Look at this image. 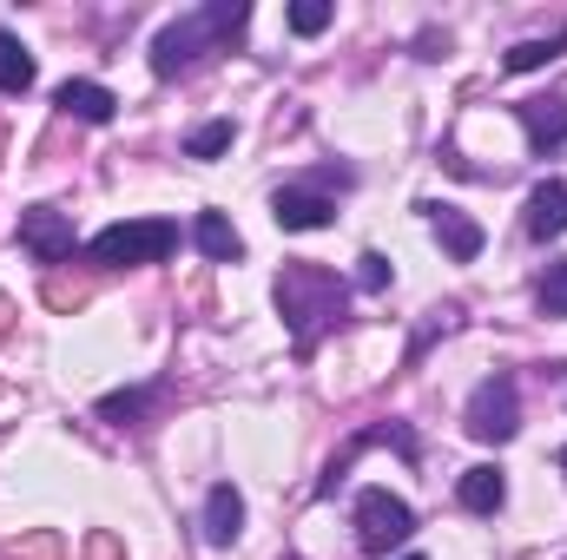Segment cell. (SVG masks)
Segmentation results:
<instances>
[{
    "label": "cell",
    "mask_w": 567,
    "mask_h": 560,
    "mask_svg": "<svg viewBox=\"0 0 567 560\" xmlns=\"http://www.w3.org/2000/svg\"><path fill=\"white\" fill-rule=\"evenodd\" d=\"M245 13L251 7H238V0H218V7H198V13H185V20H172L158 40H152V73H185L192 60H205L218 40H231L238 27H245Z\"/></svg>",
    "instance_id": "cell-1"
},
{
    "label": "cell",
    "mask_w": 567,
    "mask_h": 560,
    "mask_svg": "<svg viewBox=\"0 0 567 560\" xmlns=\"http://www.w3.org/2000/svg\"><path fill=\"white\" fill-rule=\"evenodd\" d=\"M278 310H284V323L297 330V350H310L317 330H330L343 317V283L323 265H290L278 278Z\"/></svg>",
    "instance_id": "cell-2"
},
{
    "label": "cell",
    "mask_w": 567,
    "mask_h": 560,
    "mask_svg": "<svg viewBox=\"0 0 567 560\" xmlns=\"http://www.w3.org/2000/svg\"><path fill=\"white\" fill-rule=\"evenodd\" d=\"M178 251V225L172 218H133V225H106L86 258L106 265V271H126V265H165Z\"/></svg>",
    "instance_id": "cell-3"
},
{
    "label": "cell",
    "mask_w": 567,
    "mask_h": 560,
    "mask_svg": "<svg viewBox=\"0 0 567 560\" xmlns=\"http://www.w3.org/2000/svg\"><path fill=\"white\" fill-rule=\"evenodd\" d=\"M410 535H416V515H410L403 495H390V488H363L357 495V548L363 554H390Z\"/></svg>",
    "instance_id": "cell-4"
},
{
    "label": "cell",
    "mask_w": 567,
    "mask_h": 560,
    "mask_svg": "<svg viewBox=\"0 0 567 560\" xmlns=\"http://www.w3.org/2000/svg\"><path fill=\"white\" fill-rule=\"evenodd\" d=\"M515 428H522V390H515V376H488L468 396V435L475 442H508Z\"/></svg>",
    "instance_id": "cell-5"
},
{
    "label": "cell",
    "mask_w": 567,
    "mask_h": 560,
    "mask_svg": "<svg viewBox=\"0 0 567 560\" xmlns=\"http://www.w3.org/2000/svg\"><path fill=\"white\" fill-rule=\"evenodd\" d=\"M20 245H27L40 265H60V258H73V218L53 211V205H27V211H20Z\"/></svg>",
    "instance_id": "cell-6"
},
{
    "label": "cell",
    "mask_w": 567,
    "mask_h": 560,
    "mask_svg": "<svg viewBox=\"0 0 567 560\" xmlns=\"http://www.w3.org/2000/svg\"><path fill=\"white\" fill-rule=\"evenodd\" d=\"M271 218H278L284 231H323V225L337 218V205H330L323 191H303V185H284L278 198H271Z\"/></svg>",
    "instance_id": "cell-7"
},
{
    "label": "cell",
    "mask_w": 567,
    "mask_h": 560,
    "mask_svg": "<svg viewBox=\"0 0 567 560\" xmlns=\"http://www.w3.org/2000/svg\"><path fill=\"white\" fill-rule=\"evenodd\" d=\"M429 225H435V238H442V251L455 258V265H475L482 258V225L475 218H462L455 205H423Z\"/></svg>",
    "instance_id": "cell-8"
},
{
    "label": "cell",
    "mask_w": 567,
    "mask_h": 560,
    "mask_svg": "<svg viewBox=\"0 0 567 560\" xmlns=\"http://www.w3.org/2000/svg\"><path fill=\"white\" fill-rule=\"evenodd\" d=\"M53 106H60L66 120H86V126H106V120L120 113V100H113L100 80H66V86L53 93Z\"/></svg>",
    "instance_id": "cell-9"
},
{
    "label": "cell",
    "mask_w": 567,
    "mask_h": 560,
    "mask_svg": "<svg viewBox=\"0 0 567 560\" xmlns=\"http://www.w3.org/2000/svg\"><path fill=\"white\" fill-rule=\"evenodd\" d=\"M245 535V495L231 488V481H218L212 495H205V541L212 548H231Z\"/></svg>",
    "instance_id": "cell-10"
},
{
    "label": "cell",
    "mask_w": 567,
    "mask_h": 560,
    "mask_svg": "<svg viewBox=\"0 0 567 560\" xmlns=\"http://www.w3.org/2000/svg\"><path fill=\"white\" fill-rule=\"evenodd\" d=\"M522 225H528V238H535V245L561 238V231H567V185H561V178H548V185H535V191H528V218H522Z\"/></svg>",
    "instance_id": "cell-11"
},
{
    "label": "cell",
    "mask_w": 567,
    "mask_h": 560,
    "mask_svg": "<svg viewBox=\"0 0 567 560\" xmlns=\"http://www.w3.org/2000/svg\"><path fill=\"white\" fill-rule=\"evenodd\" d=\"M192 245H198L212 265H238V258H245V238H238V225H231L225 211H198V225H192Z\"/></svg>",
    "instance_id": "cell-12"
},
{
    "label": "cell",
    "mask_w": 567,
    "mask_h": 560,
    "mask_svg": "<svg viewBox=\"0 0 567 560\" xmlns=\"http://www.w3.org/2000/svg\"><path fill=\"white\" fill-rule=\"evenodd\" d=\"M522 126H528V139L542 145V152L567 145V93H555V100H522Z\"/></svg>",
    "instance_id": "cell-13"
},
{
    "label": "cell",
    "mask_w": 567,
    "mask_h": 560,
    "mask_svg": "<svg viewBox=\"0 0 567 560\" xmlns=\"http://www.w3.org/2000/svg\"><path fill=\"white\" fill-rule=\"evenodd\" d=\"M455 495H462V508H468V515H495V508L508 501V481H502V468H488V462H482V468H468V475H462V488H455Z\"/></svg>",
    "instance_id": "cell-14"
},
{
    "label": "cell",
    "mask_w": 567,
    "mask_h": 560,
    "mask_svg": "<svg viewBox=\"0 0 567 560\" xmlns=\"http://www.w3.org/2000/svg\"><path fill=\"white\" fill-rule=\"evenodd\" d=\"M561 46H567V33H548V40H515V46L502 53V66H508V73H542L548 60H561Z\"/></svg>",
    "instance_id": "cell-15"
},
{
    "label": "cell",
    "mask_w": 567,
    "mask_h": 560,
    "mask_svg": "<svg viewBox=\"0 0 567 560\" xmlns=\"http://www.w3.org/2000/svg\"><path fill=\"white\" fill-rule=\"evenodd\" d=\"M27 86H33V53L13 33H0V93H27Z\"/></svg>",
    "instance_id": "cell-16"
},
{
    "label": "cell",
    "mask_w": 567,
    "mask_h": 560,
    "mask_svg": "<svg viewBox=\"0 0 567 560\" xmlns=\"http://www.w3.org/2000/svg\"><path fill=\"white\" fill-rule=\"evenodd\" d=\"M231 139H238L231 120H205V126L185 139V158H218V152H231Z\"/></svg>",
    "instance_id": "cell-17"
},
{
    "label": "cell",
    "mask_w": 567,
    "mask_h": 560,
    "mask_svg": "<svg viewBox=\"0 0 567 560\" xmlns=\"http://www.w3.org/2000/svg\"><path fill=\"white\" fill-rule=\"evenodd\" d=\"M323 27H330V0H297V7H290V33L310 40V33H323Z\"/></svg>",
    "instance_id": "cell-18"
},
{
    "label": "cell",
    "mask_w": 567,
    "mask_h": 560,
    "mask_svg": "<svg viewBox=\"0 0 567 560\" xmlns=\"http://www.w3.org/2000/svg\"><path fill=\"white\" fill-rule=\"evenodd\" d=\"M145 403H152L145 390H120V396H106V403H100V416H106V422H120V428H126L133 416H145Z\"/></svg>",
    "instance_id": "cell-19"
},
{
    "label": "cell",
    "mask_w": 567,
    "mask_h": 560,
    "mask_svg": "<svg viewBox=\"0 0 567 560\" xmlns=\"http://www.w3.org/2000/svg\"><path fill=\"white\" fill-rule=\"evenodd\" d=\"M542 310H548V317H567V265H548V278H542Z\"/></svg>",
    "instance_id": "cell-20"
},
{
    "label": "cell",
    "mask_w": 567,
    "mask_h": 560,
    "mask_svg": "<svg viewBox=\"0 0 567 560\" xmlns=\"http://www.w3.org/2000/svg\"><path fill=\"white\" fill-rule=\"evenodd\" d=\"M13 560H60V535H53V528H40V535L13 541Z\"/></svg>",
    "instance_id": "cell-21"
},
{
    "label": "cell",
    "mask_w": 567,
    "mask_h": 560,
    "mask_svg": "<svg viewBox=\"0 0 567 560\" xmlns=\"http://www.w3.org/2000/svg\"><path fill=\"white\" fill-rule=\"evenodd\" d=\"M357 283H363V290H383V283H390V258H383V251H363V258H357Z\"/></svg>",
    "instance_id": "cell-22"
},
{
    "label": "cell",
    "mask_w": 567,
    "mask_h": 560,
    "mask_svg": "<svg viewBox=\"0 0 567 560\" xmlns=\"http://www.w3.org/2000/svg\"><path fill=\"white\" fill-rule=\"evenodd\" d=\"M47 303H53V310H80V303H86V290H80V283H47Z\"/></svg>",
    "instance_id": "cell-23"
},
{
    "label": "cell",
    "mask_w": 567,
    "mask_h": 560,
    "mask_svg": "<svg viewBox=\"0 0 567 560\" xmlns=\"http://www.w3.org/2000/svg\"><path fill=\"white\" fill-rule=\"evenodd\" d=\"M93 560H120V541L113 535H93Z\"/></svg>",
    "instance_id": "cell-24"
},
{
    "label": "cell",
    "mask_w": 567,
    "mask_h": 560,
    "mask_svg": "<svg viewBox=\"0 0 567 560\" xmlns=\"http://www.w3.org/2000/svg\"><path fill=\"white\" fill-rule=\"evenodd\" d=\"M0 336H7V297H0Z\"/></svg>",
    "instance_id": "cell-25"
},
{
    "label": "cell",
    "mask_w": 567,
    "mask_h": 560,
    "mask_svg": "<svg viewBox=\"0 0 567 560\" xmlns=\"http://www.w3.org/2000/svg\"><path fill=\"white\" fill-rule=\"evenodd\" d=\"M555 462H561V475H567V448H561V455H555Z\"/></svg>",
    "instance_id": "cell-26"
},
{
    "label": "cell",
    "mask_w": 567,
    "mask_h": 560,
    "mask_svg": "<svg viewBox=\"0 0 567 560\" xmlns=\"http://www.w3.org/2000/svg\"><path fill=\"white\" fill-rule=\"evenodd\" d=\"M403 560H423V554H403Z\"/></svg>",
    "instance_id": "cell-27"
}]
</instances>
